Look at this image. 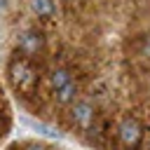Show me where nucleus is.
<instances>
[{"label": "nucleus", "instance_id": "1", "mask_svg": "<svg viewBox=\"0 0 150 150\" xmlns=\"http://www.w3.org/2000/svg\"><path fill=\"white\" fill-rule=\"evenodd\" d=\"M7 80H9V87L16 96L21 98H35L38 91H40V68L35 66L33 59L28 56H12L9 63H7Z\"/></svg>", "mask_w": 150, "mask_h": 150}, {"label": "nucleus", "instance_id": "2", "mask_svg": "<svg viewBox=\"0 0 150 150\" xmlns=\"http://www.w3.org/2000/svg\"><path fill=\"white\" fill-rule=\"evenodd\" d=\"M145 134L143 120L134 112H124L115 124V150H141Z\"/></svg>", "mask_w": 150, "mask_h": 150}, {"label": "nucleus", "instance_id": "3", "mask_svg": "<svg viewBox=\"0 0 150 150\" xmlns=\"http://www.w3.org/2000/svg\"><path fill=\"white\" fill-rule=\"evenodd\" d=\"M98 115H101V112H98L96 101H91V98H87V96H80V98H77L75 103H70L68 110H66L68 127L75 129V131L82 134V136L89 134V129L94 127V122H96Z\"/></svg>", "mask_w": 150, "mask_h": 150}, {"label": "nucleus", "instance_id": "4", "mask_svg": "<svg viewBox=\"0 0 150 150\" xmlns=\"http://www.w3.org/2000/svg\"><path fill=\"white\" fill-rule=\"evenodd\" d=\"M16 49L21 56H28V59H35L42 54L45 49V35L38 30V28H26L23 33H19L16 38Z\"/></svg>", "mask_w": 150, "mask_h": 150}, {"label": "nucleus", "instance_id": "5", "mask_svg": "<svg viewBox=\"0 0 150 150\" xmlns=\"http://www.w3.org/2000/svg\"><path fill=\"white\" fill-rule=\"evenodd\" d=\"M70 80H73V70H70L68 66H56V68H52V70L47 73V91H49V96L56 94L61 87H66Z\"/></svg>", "mask_w": 150, "mask_h": 150}, {"label": "nucleus", "instance_id": "6", "mask_svg": "<svg viewBox=\"0 0 150 150\" xmlns=\"http://www.w3.org/2000/svg\"><path fill=\"white\" fill-rule=\"evenodd\" d=\"M80 82L77 80H70L66 87H61L56 94H52V101H54V105H59V108H68L70 103H75L82 94H80Z\"/></svg>", "mask_w": 150, "mask_h": 150}, {"label": "nucleus", "instance_id": "7", "mask_svg": "<svg viewBox=\"0 0 150 150\" xmlns=\"http://www.w3.org/2000/svg\"><path fill=\"white\" fill-rule=\"evenodd\" d=\"M21 122H23L26 127H30L33 131H38V134L47 136V138H54V141L63 138V134H61L59 129H54L52 124H47V122H40V120H30V117H21Z\"/></svg>", "mask_w": 150, "mask_h": 150}, {"label": "nucleus", "instance_id": "8", "mask_svg": "<svg viewBox=\"0 0 150 150\" xmlns=\"http://www.w3.org/2000/svg\"><path fill=\"white\" fill-rule=\"evenodd\" d=\"M30 9L40 19H54L56 16V2L54 0H30Z\"/></svg>", "mask_w": 150, "mask_h": 150}, {"label": "nucleus", "instance_id": "9", "mask_svg": "<svg viewBox=\"0 0 150 150\" xmlns=\"http://www.w3.org/2000/svg\"><path fill=\"white\" fill-rule=\"evenodd\" d=\"M141 56L143 59H150V35L143 38V45H141Z\"/></svg>", "mask_w": 150, "mask_h": 150}, {"label": "nucleus", "instance_id": "10", "mask_svg": "<svg viewBox=\"0 0 150 150\" xmlns=\"http://www.w3.org/2000/svg\"><path fill=\"white\" fill-rule=\"evenodd\" d=\"M21 150H49V148H47L45 143H35V141H33V143H23Z\"/></svg>", "mask_w": 150, "mask_h": 150}, {"label": "nucleus", "instance_id": "11", "mask_svg": "<svg viewBox=\"0 0 150 150\" xmlns=\"http://www.w3.org/2000/svg\"><path fill=\"white\" fill-rule=\"evenodd\" d=\"M5 131H7V112L0 110V138L5 136Z\"/></svg>", "mask_w": 150, "mask_h": 150}, {"label": "nucleus", "instance_id": "12", "mask_svg": "<svg viewBox=\"0 0 150 150\" xmlns=\"http://www.w3.org/2000/svg\"><path fill=\"white\" fill-rule=\"evenodd\" d=\"M141 150H150V131L145 134V141H143V148Z\"/></svg>", "mask_w": 150, "mask_h": 150}, {"label": "nucleus", "instance_id": "13", "mask_svg": "<svg viewBox=\"0 0 150 150\" xmlns=\"http://www.w3.org/2000/svg\"><path fill=\"white\" fill-rule=\"evenodd\" d=\"M7 12V0H0V14Z\"/></svg>", "mask_w": 150, "mask_h": 150}, {"label": "nucleus", "instance_id": "14", "mask_svg": "<svg viewBox=\"0 0 150 150\" xmlns=\"http://www.w3.org/2000/svg\"><path fill=\"white\" fill-rule=\"evenodd\" d=\"M66 2H70V5H73V2H77V0H66Z\"/></svg>", "mask_w": 150, "mask_h": 150}]
</instances>
